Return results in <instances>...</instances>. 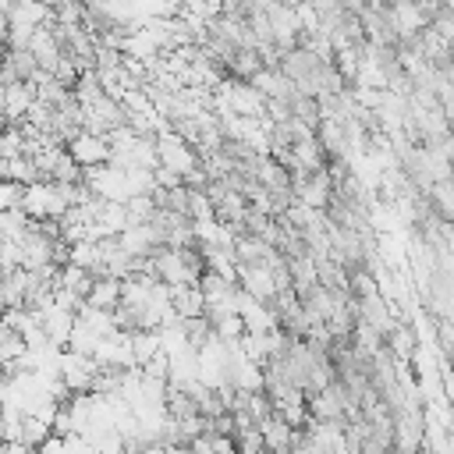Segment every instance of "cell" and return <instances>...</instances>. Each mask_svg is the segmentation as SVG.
I'll return each instance as SVG.
<instances>
[{"label": "cell", "mask_w": 454, "mask_h": 454, "mask_svg": "<svg viewBox=\"0 0 454 454\" xmlns=\"http://www.w3.org/2000/svg\"><path fill=\"white\" fill-rule=\"evenodd\" d=\"M153 142H156V160H160V167L177 170V174H188V170L199 167V153H195L184 138H177L170 128H167V131H156Z\"/></svg>", "instance_id": "cell-1"}, {"label": "cell", "mask_w": 454, "mask_h": 454, "mask_svg": "<svg viewBox=\"0 0 454 454\" xmlns=\"http://www.w3.org/2000/svg\"><path fill=\"white\" fill-rule=\"evenodd\" d=\"M67 156L78 163V167H96V163H106L110 160V145L103 135H89V131H78L67 145Z\"/></svg>", "instance_id": "cell-2"}, {"label": "cell", "mask_w": 454, "mask_h": 454, "mask_svg": "<svg viewBox=\"0 0 454 454\" xmlns=\"http://www.w3.org/2000/svg\"><path fill=\"white\" fill-rule=\"evenodd\" d=\"M167 301H170V309H174L177 319H192V316H202V312H206L199 280H192V284H170Z\"/></svg>", "instance_id": "cell-3"}, {"label": "cell", "mask_w": 454, "mask_h": 454, "mask_svg": "<svg viewBox=\"0 0 454 454\" xmlns=\"http://www.w3.org/2000/svg\"><path fill=\"white\" fill-rule=\"evenodd\" d=\"M117 301H121V280L117 277H92L89 294H85V305L103 309V312H114Z\"/></svg>", "instance_id": "cell-4"}, {"label": "cell", "mask_w": 454, "mask_h": 454, "mask_svg": "<svg viewBox=\"0 0 454 454\" xmlns=\"http://www.w3.org/2000/svg\"><path fill=\"white\" fill-rule=\"evenodd\" d=\"M4 177H7V181H18V184L43 181V177H39V170H35V163H32V156H14V160H7Z\"/></svg>", "instance_id": "cell-5"}, {"label": "cell", "mask_w": 454, "mask_h": 454, "mask_svg": "<svg viewBox=\"0 0 454 454\" xmlns=\"http://www.w3.org/2000/svg\"><path fill=\"white\" fill-rule=\"evenodd\" d=\"M46 436H50V426H46L43 419H35V415L21 411V436H18V440H21L25 447H32V450H35V447H39Z\"/></svg>", "instance_id": "cell-6"}, {"label": "cell", "mask_w": 454, "mask_h": 454, "mask_svg": "<svg viewBox=\"0 0 454 454\" xmlns=\"http://www.w3.org/2000/svg\"><path fill=\"white\" fill-rule=\"evenodd\" d=\"M14 156H25V142H21L18 124H7L0 131V160H14Z\"/></svg>", "instance_id": "cell-7"}, {"label": "cell", "mask_w": 454, "mask_h": 454, "mask_svg": "<svg viewBox=\"0 0 454 454\" xmlns=\"http://www.w3.org/2000/svg\"><path fill=\"white\" fill-rule=\"evenodd\" d=\"M188 454H213V447H209L206 433H199V436H192V440H188Z\"/></svg>", "instance_id": "cell-8"}]
</instances>
